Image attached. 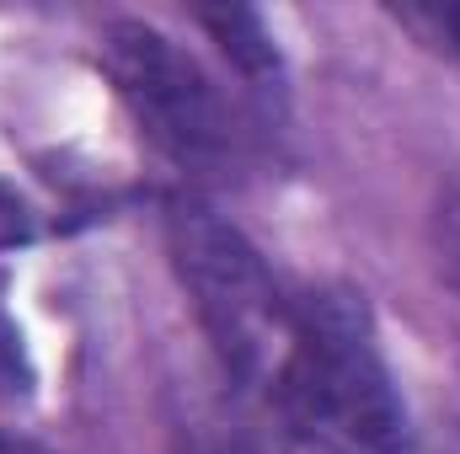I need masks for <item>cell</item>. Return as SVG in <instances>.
<instances>
[{"label": "cell", "mask_w": 460, "mask_h": 454, "mask_svg": "<svg viewBox=\"0 0 460 454\" xmlns=\"http://www.w3.org/2000/svg\"><path fill=\"white\" fill-rule=\"evenodd\" d=\"M0 454H49V450L32 444V439H22V433H5V428H0Z\"/></svg>", "instance_id": "ba28073f"}, {"label": "cell", "mask_w": 460, "mask_h": 454, "mask_svg": "<svg viewBox=\"0 0 460 454\" xmlns=\"http://www.w3.org/2000/svg\"><path fill=\"white\" fill-rule=\"evenodd\" d=\"M429 246L439 262V278L460 294V193H445L429 214Z\"/></svg>", "instance_id": "5b68a950"}, {"label": "cell", "mask_w": 460, "mask_h": 454, "mask_svg": "<svg viewBox=\"0 0 460 454\" xmlns=\"http://www.w3.org/2000/svg\"><path fill=\"white\" fill-rule=\"evenodd\" d=\"M102 65L139 134L177 166H215L230 150V118L193 54L145 22H113L102 38Z\"/></svg>", "instance_id": "3957f363"}, {"label": "cell", "mask_w": 460, "mask_h": 454, "mask_svg": "<svg viewBox=\"0 0 460 454\" xmlns=\"http://www.w3.org/2000/svg\"><path fill=\"white\" fill-rule=\"evenodd\" d=\"M199 27L220 43V54H226L257 92H273L279 86L284 65H279L273 32H268V22L257 11H246V5H215V11H199Z\"/></svg>", "instance_id": "277c9868"}, {"label": "cell", "mask_w": 460, "mask_h": 454, "mask_svg": "<svg viewBox=\"0 0 460 454\" xmlns=\"http://www.w3.org/2000/svg\"><path fill=\"white\" fill-rule=\"evenodd\" d=\"M166 246L226 374H235L241 385L279 390L289 347H295V305L279 294L257 246L199 198L172 204Z\"/></svg>", "instance_id": "7a4b0ae2"}, {"label": "cell", "mask_w": 460, "mask_h": 454, "mask_svg": "<svg viewBox=\"0 0 460 454\" xmlns=\"http://www.w3.org/2000/svg\"><path fill=\"white\" fill-rule=\"evenodd\" d=\"M27 390H32V353H27L22 327L0 310V401H16Z\"/></svg>", "instance_id": "8992f818"}, {"label": "cell", "mask_w": 460, "mask_h": 454, "mask_svg": "<svg viewBox=\"0 0 460 454\" xmlns=\"http://www.w3.org/2000/svg\"><path fill=\"white\" fill-rule=\"evenodd\" d=\"M32 230H38V220H32V204H27L16 188H5V182H0V251L27 246V240H32Z\"/></svg>", "instance_id": "52a82bcc"}, {"label": "cell", "mask_w": 460, "mask_h": 454, "mask_svg": "<svg viewBox=\"0 0 460 454\" xmlns=\"http://www.w3.org/2000/svg\"><path fill=\"white\" fill-rule=\"evenodd\" d=\"M279 396L311 423L348 439L364 454L407 450V406L375 332L364 294L311 289L295 305V347L279 380Z\"/></svg>", "instance_id": "6da1fadb"}, {"label": "cell", "mask_w": 460, "mask_h": 454, "mask_svg": "<svg viewBox=\"0 0 460 454\" xmlns=\"http://www.w3.org/2000/svg\"><path fill=\"white\" fill-rule=\"evenodd\" d=\"M445 27H450V43H456V54H460V5L445 11Z\"/></svg>", "instance_id": "9c48e42d"}]
</instances>
